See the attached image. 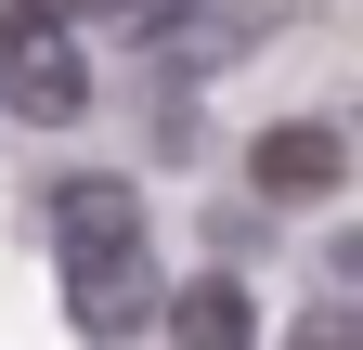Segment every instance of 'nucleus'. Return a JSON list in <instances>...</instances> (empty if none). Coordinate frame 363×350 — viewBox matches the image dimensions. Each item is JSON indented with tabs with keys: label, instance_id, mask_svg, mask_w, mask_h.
I'll return each mask as SVG.
<instances>
[{
	"label": "nucleus",
	"instance_id": "obj_3",
	"mask_svg": "<svg viewBox=\"0 0 363 350\" xmlns=\"http://www.w3.org/2000/svg\"><path fill=\"white\" fill-rule=\"evenodd\" d=\"M52 247H65V259L143 247V182H117V169H78V182H52Z\"/></svg>",
	"mask_w": 363,
	"mask_h": 350
},
{
	"label": "nucleus",
	"instance_id": "obj_5",
	"mask_svg": "<svg viewBox=\"0 0 363 350\" xmlns=\"http://www.w3.org/2000/svg\"><path fill=\"white\" fill-rule=\"evenodd\" d=\"M169 324H182V337H247L259 312H247V286H234V273H208V286H182V298H169Z\"/></svg>",
	"mask_w": 363,
	"mask_h": 350
},
{
	"label": "nucleus",
	"instance_id": "obj_1",
	"mask_svg": "<svg viewBox=\"0 0 363 350\" xmlns=\"http://www.w3.org/2000/svg\"><path fill=\"white\" fill-rule=\"evenodd\" d=\"M0 104H13V117H39V130L91 117V52H78V13H39V0H13V13H0Z\"/></svg>",
	"mask_w": 363,
	"mask_h": 350
},
{
	"label": "nucleus",
	"instance_id": "obj_6",
	"mask_svg": "<svg viewBox=\"0 0 363 350\" xmlns=\"http://www.w3.org/2000/svg\"><path fill=\"white\" fill-rule=\"evenodd\" d=\"M52 13H117L130 39H169L182 13H195V0H52Z\"/></svg>",
	"mask_w": 363,
	"mask_h": 350
},
{
	"label": "nucleus",
	"instance_id": "obj_2",
	"mask_svg": "<svg viewBox=\"0 0 363 350\" xmlns=\"http://www.w3.org/2000/svg\"><path fill=\"white\" fill-rule=\"evenodd\" d=\"M247 182H259V208H325V195L350 182V143H337L325 117H286V130L247 143Z\"/></svg>",
	"mask_w": 363,
	"mask_h": 350
},
{
	"label": "nucleus",
	"instance_id": "obj_4",
	"mask_svg": "<svg viewBox=\"0 0 363 350\" xmlns=\"http://www.w3.org/2000/svg\"><path fill=\"white\" fill-rule=\"evenodd\" d=\"M65 273H78V324H143L156 312V273H143V247H104V259H65Z\"/></svg>",
	"mask_w": 363,
	"mask_h": 350
}]
</instances>
